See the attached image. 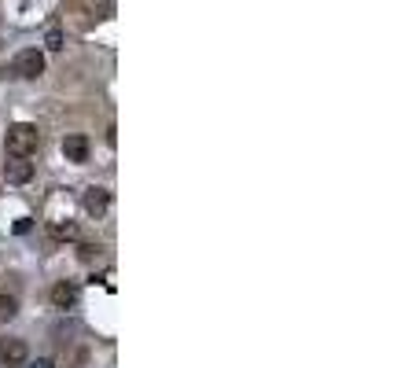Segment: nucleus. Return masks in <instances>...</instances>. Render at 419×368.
<instances>
[{
	"label": "nucleus",
	"instance_id": "nucleus-1",
	"mask_svg": "<svg viewBox=\"0 0 419 368\" xmlns=\"http://www.w3.org/2000/svg\"><path fill=\"white\" fill-rule=\"evenodd\" d=\"M37 144H41V133H37V125H30V122H15L8 137H4V151L11 158H30L37 151Z\"/></svg>",
	"mask_w": 419,
	"mask_h": 368
},
{
	"label": "nucleus",
	"instance_id": "nucleus-2",
	"mask_svg": "<svg viewBox=\"0 0 419 368\" xmlns=\"http://www.w3.org/2000/svg\"><path fill=\"white\" fill-rule=\"evenodd\" d=\"M15 74L26 77V82H34V77L44 74V56L37 52V48H26V52L15 56Z\"/></svg>",
	"mask_w": 419,
	"mask_h": 368
},
{
	"label": "nucleus",
	"instance_id": "nucleus-3",
	"mask_svg": "<svg viewBox=\"0 0 419 368\" xmlns=\"http://www.w3.org/2000/svg\"><path fill=\"white\" fill-rule=\"evenodd\" d=\"M26 343L22 339H0V364L4 368H22L26 364Z\"/></svg>",
	"mask_w": 419,
	"mask_h": 368
},
{
	"label": "nucleus",
	"instance_id": "nucleus-4",
	"mask_svg": "<svg viewBox=\"0 0 419 368\" xmlns=\"http://www.w3.org/2000/svg\"><path fill=\"white\" fill-rule=\"evenodd\" d=\"M89 151H92V144L82 133H70L67 140H63V155H67V163H89Z\"/></svg>",
	"mask_w": 419,
	"mask_h": 368
},
{
	"label": "nucleus",
	"instance_id": "nucleus-5",
	"mask_svg": "<svg viewBox=\"0 0 419 368\" xmlns=\"http://www.w3.org/2000/svg\"><path fill=\"white\" fill-rule=\"evenodd\" d=\"M82 206L92 214V217H100V214H107V206H110V191L107 188H85V196H82Z\"/></svg>",
	"mask_w": 419,
	"mask_h": 368
},
{
	"label": "nucleus",
	"instance_id": "nucleus-6",
	"mask_svg": "<svg viewBox=\"0 0 419 368\" xmlns=\"http://www.w3.org/2000/svg\"><path fill=\"white\" fill-rule=\"evenodd\" d=\"M77 298H82V291H77V284L59 280V284L52 287V306H56V310H74V306H77Z\"/></svg>",
	"mask_w": 419,
	"mask_h": 368
},
{
	"label": "nucleus",
	"instance_id": "nucleus-7",
	"mask_svg": "<svg viewBox=\"0 0 419 368\" xmlns=\"http://www.w3.org/2000/svg\"><path fill=\"white\" fill-rule=\"evenodd\" d=\"M30 177H34V163H26V158H11V163L4 166V181L8 184H26Z\"/></svg>",
	"mask_w": 419,
	"mask_h": 368
},
{
	"label": "nucleus",
	"instance_id": "nucleus-8",
	"mask_svg": "<svg viewBox=\"0 0 419 368\" xmlns=\"http://www.w3.org/2000/svg\"><path fill=\"white\" fill-rule=\"evenodd\" d=\"M48 236L59 239V243H67V239H77V225L74 221H52V225H48Z\"/></svg>",
	"mask_w": 419,
	"mask_h": 368
},
{
	"label": "nucleus",
	"instance_id": "nucleus-9",
	"mask_svg": "<svg viewBox=\"0 0 419 368\" xmlns=\"http://www.w3.org/2000/svg\"><path fill=\"white\" fill-rule=\"evenodd\" d=\"M15 313H19V302H15V295H0V324L15 321Z\"/></svg>",
	"mask_w": 419,
	"mask_h": 368
},
{
	"label": "nucleus",
	"instance_id": "nucleus-10",
	"mask_svg": "<svg viewBox=\"0 0 419 368\" xmlns=\"http://www.w3.org/2000/svg\"><path fill=\"white\" fill-rule=\"evenodd\" d=\"M100 250H103V247H96V243H85V247H82V262H96V258H100Z\"/></svg>",
	"mask_w": 419,
	"mask_h": 368
},
{
	"label": "nucleus",
	"instance_id": "nucleus-11",
	"mask_svg": "<svg viewBox=\"0 0 419 368\" xmlns=\"http://www.w3.org/2000/svg\"><path fill=\"white\" fill-rule=\"evenodd\" d=\"M44 44L52 48V52H59V48H63V34H59V30H52V34L44 37Z\"/></svg>",
	"mask_w": 419,
	"mask_h": 368
},
{
	"label": "nucleus",
	"instance_id": "nucleus-12",
	"mask_svg": "<svg viewBox=\"0 0 419 368\" xmlns=\"http://www.w3.org/2000/svg\"><path fill=\"white\" fill-rule=\"evenodd\" d=\"M15 232H19V236L30 232V217H19V221H15Z\"/></svg>",
	"mask_w": 419,
	"mask_h": 368
},
{
	"label": "nucleus",
	"instance_id": "nucleus-13",
	"mask_svg": "<svg viewBox=\"0 0 419 368\" xmlns=\"http://www.w3.org/2000/svg\"><path fill=\"white\" fill-rule=\"evenodd\" d=\"M26 368H52V361H44V357H41V361H30Z\"/></svg>",
	"mask_w": 419,
	"mask_h": 368
}]
</instances>
